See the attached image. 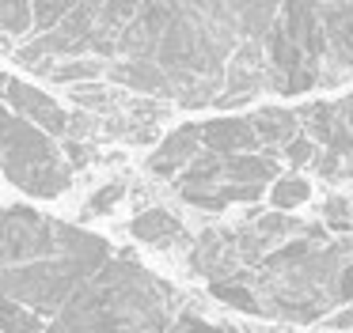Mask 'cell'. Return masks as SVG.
Returning <instances> with one entry per match:
<instances>
[{"mask_svg": "<svg viewBox=\"0 0 353 333\" xmlns=\"http://www.w3.org/2000/svg\"><path fill=\"white\" fill-rule=\"evenodd\" d=\"M4 95H8L12 110L23 114L27 125L34 121L39 129H46V133H54V136H69V114H65V106L57 103L54 95H46L42 87H34V83H27V80H12Z\"/></svg>", "mask_w": 353, "mask_h": 333, "instance_id": "obj_1", "label": "cell"}, {"mask_svg": "<svg viewBox=\"0 0 353 333\" xmlns=\"http://www.w3.org/2000/svg\"><path fill=\"white\" fill-rule=\"evenodd\" d=\"M319 23L327 34V57L334 61V83L353 68V4H319Z\"/></svg>", "mask_w": 353, "mask_h": 333, "instance_id": "obj_2", "label": "cell"}, {"mask_svg": "<svg viewBox=\"0 0 353 333\" xmlns=\"http://www.w3.org/2000/svg\"><path fill=\"white\" fill-rule=\"evenodd\" d=\"M198 148H201V129L198 125L171 129V136H163V144L148 155V171H152L156 178H179V174L194 163Z\"/></svg>", "mask_w": 353, "mask_h": 333, "instance_id": "obj_3", "label": "cell"}, {"mask_svg": "<svg viewBox=\"0 0 353 333\" xmlns=\"http://www.w3.org/2000/svg\"><path fill=\"white\" fill-rule=\"evenodd\" d=\"M198 129H201L205 151H213V155H251V148H259L251 118H216Z\"/></svg>", "mask_w": 353, "mask_h": 333, "instance_id": "obj_4", "label": "cell"}, {"mask_svg": "<svg viewBox=\"0 0 353 333\" xmlns=\"http://www.w3.org/2000/svg\"><path fill=\"white\" fill-rule=\"evenodd\" d=\"M130 235H133V239H141L145 246H171V242H183L186 239L179 216H175V212H168V208L137 212L133 224H130Z\"/></svg>", "mask_w": 353, "mask_h": 333, "instance_id": "obj_5", "label": "cell"}, {"mask_svg": "<svg viewBox=\"0 0 353 333\" xmlns=\"http://www.w3.org/2000/svg\"><path fill=\"white\" fill-rule=\"evenodd\" d=\"M251 129L254 136H259V144H289L300 136V118L289 110H281V106H262L259 114L251 118Z\"/></svg>", "mask_w": 353, "mask_h": 333, "instance_id": "obj_6", "label": "cell"}, {"mask_svg": "<svg viewBox=\"0 0 353 333\" xmlns=\"http://www.w3.org/2000/svg\"><path fill=\"white\" fill-rule=\"evenodd\" d=\"M224 178L232 182V186H262V182H277L281 174H277V159L270 155H232L224 159Z\"/></svg>", "mask_w": 353, "mask_h": 333, "instance_id": "obj_7", "label": "cell"}, {"mask_svg": "<svg viewBox=\"0 0 353 333\" xmlns=\"http://www.w3.org/2000/svg\"><path fill=\"white\" fill-rule=\"evenodd\" d=\"M39 72L54 83H80V80H95L107 72L99 57H61V61H42Z\"/></svg>", "mask_w": 353, "mask_h": 333, "instance_id": "obj_8", "label": "cell"}, {"mask_svg": "<svg viewBox=\"0 0 353 333\" xmlns=\"http://www.w3.org/2000/svg\"><path fill=\"white\" fill-rule=\"evenodd\" d=\"M216 178H224V159L213 155V151H201L175 182H179V193H201V189H213Z\"/></svg>", "mask_w": 353, "mask_h": 333, "instance_id": "obj_9", "label": "cell"}, {"mask_svg": "<svg viewBox=\"0 0 353 333\" xmlns=\"http://www.w3.org/2000/svg\"><path fill=\"white\" fill-rule=\"evenodd\" d=\"M307 197H312V186H307V178H300V174H281V178L274 182V189H270V204H274L277 212L300 208Z\"/></svg>", "mask_w": 353, "mask_h": 333, "instance_id": "obj_10", "label": "cell"}, {"mask_svg": "<svg viewBox=\"0 0 353 333\" xmlns=\"http://www.w3.org/2000/svg\"><path fill=\"white\" fill-rule=\"evenodd\" d=\"M300 118H304V125H307V140L312 144H327V136L334 133V125L342 118H338V106L334 103H312V106H304V110H300Z\"/></svg>", "mask_w": 353, "mask_h": 333, "instance_id": "obj_11", "label": "cell"}, {"mask_svg": "<svg viewBox=\"0 0 353 333\" xmlns=\"http://www.w3.org/2000/svg\"><path fill=\"white\" fill-rule=\"evenodd\" d=\"M0 333H42V322L34 310H27L0 295Z\"/></svg>", "mask_w": 353, "mask_h": 333, "instance_id": "obj_12", "label": "cell"}, {"mask_svg": "<svg viewBox=\"0 0 353 333\" xmlns=\"http://www.w3.org/2000/svg\"><path fill=\"white\" fill-rule=\"evenodd\" d=\"M213 295L221 303H228V307H236V310H247V314H262V307H259V299H254V292L247 284H224V280H216L213 284Z\"/></svg>", "mask_w": 353, "mask_h": 333, "instance_id": "obj_13", "label": "cell"}, {"mask_svg": "<svg viewBox=\"0 0 353 333\" xmlns=\"http://www.w3.org/2000/svg\"><path fill=\"white\" fill-rule=\"evenodd\" d=\"M69 12L72 4H31V30L34 34H50L54 27H61Z\"/></svg>", "mask_w": 353, "mask_h": 333, "instance_id": "obj_14", "label": "cell"}, {"mask_svg": "<svg viewBox=\"0 0 353 333\" xmlns=\"http://www.w3.org/2000/svg\"><path fill=\"white\" fill-rule=\"evenodd\" d=\"M122 201H125V186H122V182H107V186H99L92 193L88 212H95V216H110V212H114Z\"/></svg>", "mask_w": 353, "mask_h": 333, "instance_id": "obj_15", "label": "cell"}, {"mask_svg": "<svg viewBox=\"0 0 353 333\" xmlns=\"http://www.w3.org/2000/svg\"><path fill=\"white\" fill-rule=\"evenodd\" d=\"M0 30L4 34H31V4H0Z\"/></svg>", "mask_w": 353, "mask_h": 333, "instance_id": "obj_16", "label": "cell"}, {"mask_svg": "<svg viewBox=\"0 0 353 333\" xmlns=\"http://www.w3.org/2000/svg\"><path fill=\"white\" fill-rule=\"evenodd\" d=\"M281 151H285V159H289L292 166H307V163H315V144L307 140L304 133H300L296 140H289Z\"/></svg>", "mask_w": 353, "mask_h": 333, "instance_id": "obj_17", "label": "cell"}, {"mask_svg": "<svg viewBox=\"0 0 353 333\" xmlns=\"http://www.w3.org/2000/svg\"><path fill=\"white\" fill-rule=\"evenodd\" d=\"M315 171H319L323 178H342L345 163H342V155H334V151H323V159L315 155Z\"/></svg>", "mask_w": 353, "mask_h": 333, "instance_id": "obj_18", "label": "cell"}, {"mask_svg": "<svg viewBox=\"0 0 353 333\" xmlns=\"http://www.w3.org/2000/svg\"><path fill=\"white\" fill-rule=\"evenodd\" d=\"M323 219H327V224H350V204H345L342 197H327V204H323Z\"/></svg>", "mask_w": 353, "mask_h": 333, "instance_id": "obj_19", "label": "cell"}, {"mask_svg": "<svg viewBox=\"0 0 353 333\" xmlns=\"http://www.w3.org/2000/svg\"><path fill=\"white\" fill-rule=\"evenodd\" d=\"M338 299H345V303L353 299V261L338 272Z\"/></svg>", "mask_w": 353, "mask_h": 333, "instance_id": "obj_20", "label": "cell"}, {"mask_svg": "<svg viewBox=\"0 0 353 333\" xmlns=\"http://www.w3.org/2000/svg\"><path fill=\"white\" fill-rule=\"evenodd\" d=\"M183 333H228V330H216V325H205V322H183Z\"/></svg>", "mask_w": 353, "mask_h": 333, "instance_id": "obj_21", "label": "cell"}, {"mask_svg": "<svg viewBox=\"0 0 353 333\" xmlns=\"http://www.w3.org/2000/svg\"><path fill=\"white\" fill-rule=\"evenodd\" d=\"M338 114H342V121H345V129H350V133H353V95H350V98H345V103H342V106H338Z\"/></svg>", "mask_w": 353, "mask_h": 333, "instance_id": "obj_22", "label": "cell"}, {"mask_svg": "<svg viewBox=\"0 0 353 333\" xmlns=\"http://www.w3.org/2000/svg\"><path fill=\"white\" fill-rule=\"evenodd\" d=\"M330 330H345V325H353V310H345V314H338V318H330Z\"/></svg>", "mask_w": 353, "mask_h": 333, "instance_id": "obj_23", "label": "cell"}, {"mask_svg": "<svg viewBox=\"0 0 353 333\" xmlns=\"http://www.w3.org/2000/svg\"><path fill=\"white\" fill-rule=\"evenodd\" d=\"M8 83H12V76L4 72V68H0V95H4V91H8Z\"/></svg>", "mask_w": 353, "mask_h": 333, "instance_id": "obj_24", "label": "cell"}]
</instances>
